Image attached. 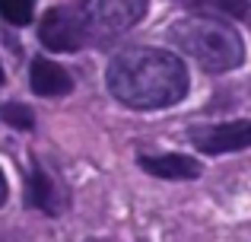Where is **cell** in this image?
<instances>
[{
    "label": "cell",
    "instance_id": "6da1fadb",
    "mask_svg": "<svg viewBox=\"0 0 251 242\" xmlns=\"http://www.w3.org/2000/svg\"><path fill=\"white\" fill-rule=\"evenodd\" d=\"M108 89L130 108H169L188 93V70L159 48H130L108 64Z\"/></svg>",
    "mask_w": 251,
    "mask_h": 242
},
{
    "label": "cell",
    "instance_id": "7a4b0ae2",
    "mask_svg": "<svg viewBox=\"0 0 251 242\" xmlns=\"http://www.w3.org/2000/svg\"><path fill=\"white\" fill-rule=\"evenodd\" d=\"M169 38L181 51H188L203 70L210 74H226L245 61V42L232 26L207 16H188L178 19L169 29Z\"/></svg>",
    "mask_w": 251,
    "mask_h": 242
},
{
    "label": "cell",
    "instance_id": "3957f363",
    "mask_svg": "<svg viewBox=\"0 0 251 242\" xmlns=\"http://www.w3.org/2000/svg\"><path fill=\"white\" fill-rule=\"evenodd\" d=\"M76 19L83 23L86 38H115L147 13V0H76Z\"/></svg>",
    "mask_w": 251,
    "mask_h": 242
},
{
    "label": "cell",
    "instance_id": "277c9868",
    "mask_svg": "<svg viewBox=\"0 0 251 242\" xmlns=\"http://www.w3.org/2000/svg\"><path fill=\"white\" fill-rule=\"evenodd\" d=\"M38 38L48 51H80L89 42L83 32V23L70 6H54L45 13L42 26H38Z\"/></svg>",
    "mask_w": 251,
    "mask_h": 242
},
{
    "label": "cell",
    "instance_id": "5b68a950",
    "mask_svg": "<svg viewBox=\"0 0 251 242\" xmlns=\"http://www.w3.org/2000/svg\"><path fill=\"white\" fill-rule=\"evenodd\" d=\"M191 143L203 153H239L251 140V124L245 118L229 121V124H210V128H194L191 131Z\"/></svg>",
    "mask_w": 251,
    "mask_h": 242
},
{
    "label": "cell",
    "instance_id": "8992f818",
    "mask_svg": "<svg viewBox=\"0 0 251 242\" xmlns=\"http://www.w3.org/2000/svg\"><path fill=\"white\" fill-rule=\"evenodd\" d=\"M140 169L159 179H197L201 162L181 153H166V156H140Z\"/></svg>",
    "mask_w": 251,
    "mask_h": 242
},
{
    "label": "cell",
    "instance_id": "52a82bcc",
    "mask_svg": "<svg viewBox=\"0 0 251 242\" xmlns=\"http://www.w3.org/2000/svg\"><path fill=\"white\" fill-rule=\"evenodd\" d=\"M32 89H35L38 96H67L70 89H74V80H70V74L64 67L38 57V61L32 64Z\"/></svg>",
    "mask_w": 251,
    "mask_h": 242
},
{
    "label": "cell",
    "instance_id": "ba28073f",
    "mask_svg": "<svg viewBox=\"0 0 251 242\" xmlns=\"http://www.w3.org/2000/svg\"><path fill=\"white\" fill-rule=\"evenodd\" d=\"M32 201L35 207H42L45 214H61L64 211V191H57L54 179H51L45 169L32 172Z\"/></svg>",
    "mask_w": 251,
    "mask_h": 242
},
{
    "label": "cell",
    "instance_id": "9c48e42d",
    "mask_svg": "<svg viewBox=\"0 0 251 242\" xmlns=\"http://www.w3.org/2000/svg\"><path fill=\"white\" fill-rule=\"evenodd\" d=\"M181 6L191 10H203V13H223V16H248V0H175Z\"/></svg>",
    "mask_w": 251,
    "mask_h": 242
},
{
    "label": "cell",
    "instance_id": "30bf717a",
    "mask_svg": "<svg viewBox=\"0 0 251 242\" xmlns=\"http://www.w3.org/2000/svg\"><path fill=\"white\" fill-rule=\"evenodd\" d=\"M0 118L10 124V128H16V131H32L35 128V115H32V108H25L23 102H6V106L0 108Z\"/></svg>",
    "mask_w": 251,
    "mask_h": 242
},
{
    "label": "cell",
    "instance_id": "8fae6325",
    "mask_svg": "<svg viewBox=\"0 0 251 242\" xmlns=\"http://www.w3.org/2000/svg\"><path fill=\"white\" fill-rule=\"evenodd\" d=\"M0 13H3L6 23H13V26H25V23H32V13H35V0H0Z\"/></svg>",
    "mask_w": 251,
    "mask_h": 242
},
{
    "label": "cell",
    "instance_id": "7c38bea8",
    "mask_svg": "<svg viewBox=\"0 0 251 242\" xmlns=\"http://www.w3.org/2000/svg\"><path fill=\"white\" fill-rule=\"evenodd\" d=\"M6 201V182H3V175H0V204Z\"/></svg>",
    "mask_w": 251,
    "mask_h": 242
},
{
    "label": "cell",
    "instance_id": "4fadbf2b",
    "mask_svg": "<svg viewBox=\"0 0 251 242\" xmlns=\"http://www.w3.org/2000/svg\"><path fill=\"white\" fill-rule=\"evenodd\" d=\"M0 83H3V70H0Z\"/></svg>",
    "mask_w": 251,
    "mask_h": 242
}]
</instances>
